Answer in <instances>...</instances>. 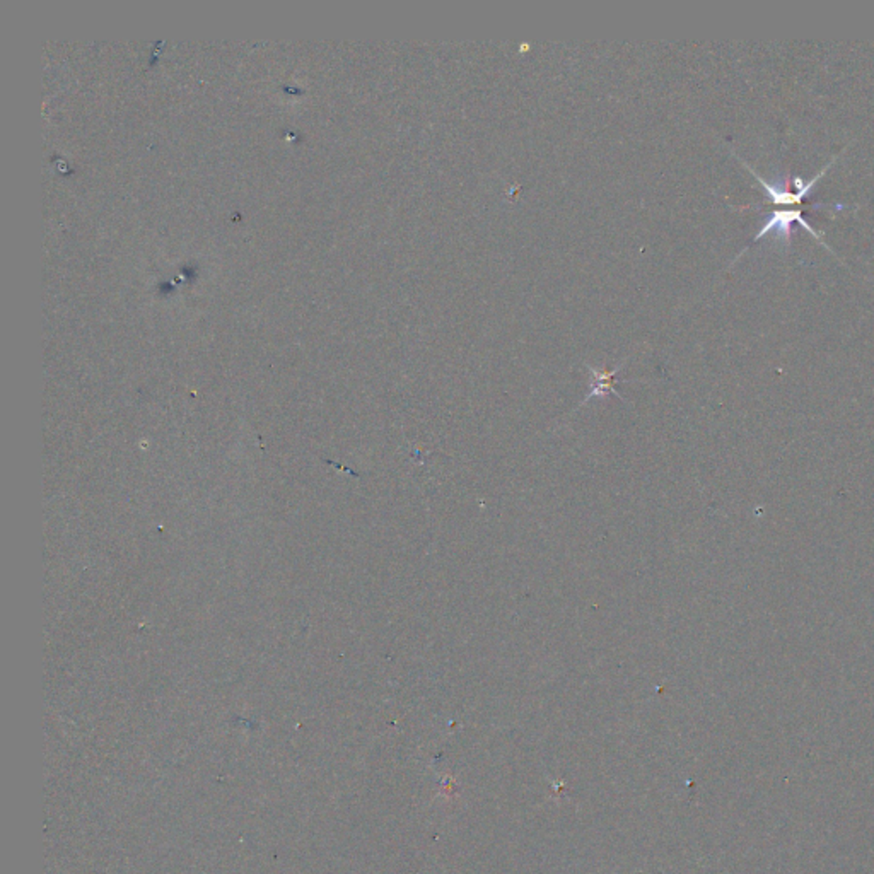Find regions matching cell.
Wrapping results in <instances>:
<instances>
[{
  "label": "cell",
  "instance_id": "6da1fadb",
  "mask_svg": "<svg viewBox=\"0 0 874 874\" xmlns=\"http://www.w3.org/2000/svg\"><path fill=\"white\" fill-rule=\"evenodd\" d=\"M792 223H799L807 229V232L811 236H815L816 240H822V232H816L807 219H803V212L801 210H792V209H787V210H776L768 219L767 223L762 225V229L757 232V236L753 238V241H759L763 236L770 234L772 231H776V236L777 240H784L785 247L789 245L791 241V224Z\"/></svg>",
  "mask_w": 874,
  "mask_h": 874
}]
</instances>
